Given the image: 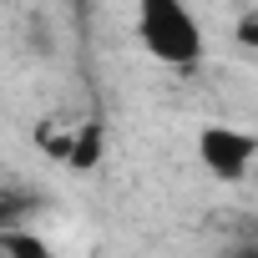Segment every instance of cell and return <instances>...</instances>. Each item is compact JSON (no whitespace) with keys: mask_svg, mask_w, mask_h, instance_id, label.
<instances>
[{"mask_svg":"<svg viewBox=\"0 0 258 258\" xmlns=\"http://www.w3.org/2000/svg\"><path fill=\"white\" fill-rule=\"evenodd\" d=\"M96 147H101V132H96V126H86V132L71 142V157H66V162H76V167H91V162H96Z\"/></svg>","mask_w":258,"mask_h":258,"instance_id":"cell-3","label":"cell"},{"mask_svg":"<svg viewBox=\"0 0 258 258\" xmlns=\"http://www.w3.org/2000/svg\"><path fill=\"white\" fill-rule=\"evenodd\" d=\"M0 243H6V248H11L16 258H46V248H41L36 238H26V233H6Z\"/></svg>","mask_w":258,"mask_h":258,"instance_id":"cell-4","label":"cell"},{"mask_svg":"<svg viewBox=\"0 0 258 258\" xmlns=\"http://www.w3.org/2000/svg\"><path fill=\"white\" fill-rule=\"evenodd\" d=\"M0 258H16V253H11V248H6V243H0Z\"/></svg>","mask_w":258,"mask_h":258,"instance_id":"cell-7","label":"cell"},{"mask_svg":"<svg viewBox=\"0 0 258 258\" xmlns=\"http://www.w3.org/2000/svg\"><path fill=\"white\" fill-rule=\"evenodd\" d=\"M137 36L162 66L192 71L203 61V26L182 0H137Z\"/></svg>","mask_w":258,"mask_h":258,"instance_id":"cell-1","label":"cell"},{"mask_svg":"<svg viewBox=\"0 0 258 258\" xmlns=\"http://www.w3.org/2000/svg\"><path fill=\"white\" fill-rule=\"evenodd\" d=\"M198 152H203V162H208L213 177L238 182V177L248 172V162L258 157V137H253V132H238V126H203Z\"/></svg>","mask_w":258,"mask_h":258,"instance_id":"cell-2","label":"cell"},{"mask_svg":"<svg viewBox=\"0 0 258 258\" xmlns=\"http://www.w3.org/2000/svg\"><path fill=\"white\" fill-rule=\"evenodd\" d=\"M238 41H243V46H258V11H248V16L238 21Z\"/></svg>","mask_w":258,"mask_h":258,"instance_id":"cell-5","label":"cell"},{"mask_svg":"<svg viewBox=\"0 0 258 258\" xmlns=\"http://www.w3.org/2000/svg\"><path fill=\"white\" fill-rule=\"evenodd\" d=\"M228 258H258V243H248V248H233Z\"/></svg>","mask_w":258,"mask_h":258,"instance_id":"cell-6","label":"cell"}]
</instances>
